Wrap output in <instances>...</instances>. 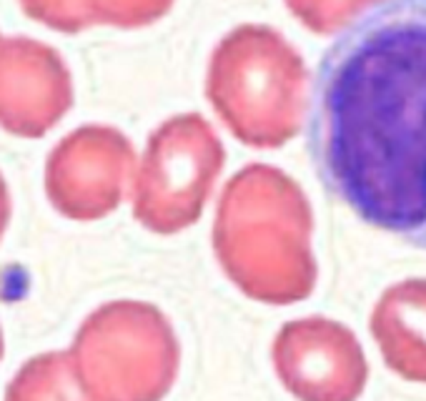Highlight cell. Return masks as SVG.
<instances>
[{
	"label": "cell",
	"mask_w": 426,
	"mask_h": 401,
	"mask_svg": "<svg viewBox=\"0 0 426 401\" xmlns=\"http://www.w3.org/2000/svg\"><path fill=\"white\" fill-rule=\"evenodd\" d=\"M306 151L359 221L426 251V0H371L328 43Z\"/></svg>",
	"instance_id": "1"
},
{
	"label": "cell",
	"mask_w": 426,
	"mask_h": 401,
	"mask_svg": "<svg viewBox=\"0 0 426 401\" xmlns=\"http://www.w3.org/2000/svg\"><path fill=\"white\" fill-rule=\"evenodd\" d=\"M70 356L96 401H158L176 369L163 319L138 304H110L88 316Z\"/></svg>",
	"instance_id": "2"
},
{
	"label": "cell",
	"mask_w": 426,
	"mask_h": 401,
	"mask_svg": "<svg viewBox=\"0 0 426 401\" xmlns=\"http://www.w3.org/2000/svg\"><path fill=\"white\" fill-rule=\"evenodd\" d=\"M281 381L304 401H354L366 378L356 338L328 321H301L276 341Z\"/></svg>",
	"instance_id": "3"
},
{
	"label": "cell",
	"mask_w": 426,
	"mask_h": 401,
	"mask_svg": "<svg viewBox=\"0 0 426 401\" xmlns=\"http://www.w3.org/2000/svg\"><path fill=\"white\" fill-rule=\"evenodd\" d=\"M73 88L53 48L30 38H0V128L38 138L70 108Z\"/></svg>",
	"instance_id": "4"
},
{
	"label": "cell",
	"mask_w": 426,
	"mask_h": 401,
	"mask_svg": "<svg viewBox=\"0 0 426 401\" xmlns=\"http://www.w3.org/2000/svg\"><path fill=\"white\" fill-rule=\"evenodd\" d=\"M128 144L110 128H78L53 148L46 163V193L58 213L93 218L113 206Z\"/></svg>",
	"instance_id": "5"
},
{
	"label": "cell",
	"mask_w": 426,
	"mask_h": 401,
	"mask_svg": "<svg viewBox=\"0 0 426 401\" xmlns=\"http://www.w3.org/2000/svg\"><path fill=\"white\" fill-rule=\"evenodd\" d=\"M371 326L389 367L411 381H426V284L394 288Z\"/></svg>",
	"instance_id": "6"
},
{
	"label": "cell",
	"mask_w": 426,
	"mask_h": 401,
	"mask_svg": "<svg viewBox=\"0 0 426 401\" xmlns=\"http://www.w3.org/2000/svg\"><path fill=\"white\" fill-rule=\"evenodd\" d=\"M6 401H96L65 351L33 356L18 369L6 389Z\"/></svg>",
	"instance_id": "7"
},
{
	"label": "cell",
	"mask_w": 426,
	"mask_h": 401,
	"mask_svg": "<svg viewBox=\"0 0 426 401\" xmlns=\"http://www.w3.org/2000/svg\"><path fill=\"white\" fill-rule=\"evenodd\" d=\"M25 15L48 28L73 33L86 28L96 20H113V23H136L143 11L141 0H20Z\"/></svg>",
	"instance_id": "8"
},
{
	"label": "cell",
	"mask_w": 426,
	"mask_h": 401,
	"mask_svg": "<svg viewBox=\"0 0 426 401\" xmlns=\"http://www.w3.org/2000/svg\"><path fill=\"white\" fill-rule=\"evenodd\" d=\"M8 221H11V193H8V186L0 176V238L6 234Z\"/></svg>",
	"instance_id": "9"
},
{
	"label": "cell",
	"mask_w": 426,
	"mask_h": 401,
	"mask_svg": "<svg viewBox=\"0 0 426 401\" xmlns=\"http://www.w3.org/2000/svg\"><path fill=\"white\" fill-rule=\"evenodd\" d=\"M3 354H6V341H3V331H0V359H3Z\"/></svg>",
	"instance_id": "10"
}]
</instances>
